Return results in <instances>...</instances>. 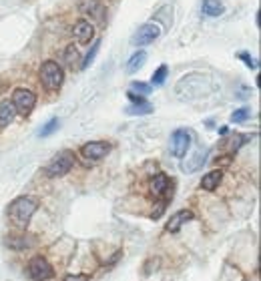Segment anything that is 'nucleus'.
<instances>
[{
	"label": "nucleus",
	"instance_id": "11",
	"mask_svg": "<svg viewBox=\"0 0 261 281\" xmlns=\"http://www.w3.org/2000/svg\"><path fill=\"white\" fill-rule=\"evenodd\" d=\"M151 193L155 197H165L167 199L171 193V181L165 173H155V177L151 179Z\"/></svg>",
	"mask_w": 261,
	"mask_h": 281
},
{
	"label": "nucleus",
	"instance_id": "2",
	"mask_svg": "<svg viewBox=\"0 0 261 281\" xmlns=\"http://www.w3.org/2000/svg\"><path fill=\"white\" fill-rule=\"evenodd\" d=\"M38 76H40V83H43V87L46 90H59L62 87V80H64V71L59 62L46 60L40 66Z\"/></svg>",
	"mask_w": 261,
	"mask_h": 281
},
{
	"label": "nucleus",
	"instance_id": "5",
	"mask_svg": "<svg viewBox=\"0 0 261 281\" xmlns=\"http://www.w3.org/2000/svg\"><path fill=\"white\" fill-rule=\"evenodd\" d=\"M12 104H15L18 115L29 117L34 109V104H36V95L31 89H16L15 92H12Z\"/></svg>",
	"mask_w": 261,
	"mask_h": 281
},
{
	"label": "nucleus",
	"instance_id": "3",
	"mask_svg": "<svg viewBox=\"0 0 261 281\" xmlns=\"http://www.w3.org/2000/svg\"><path fill=\"white\" fill-rule=\"evenodd\" d=\"M73 165H75V153L68 151V149H64V151H61V153L46 165L45 173H46L50 179H57V177L66 175V173H71Z\"/></svg>",
	"mask_w": 261,
	"mask_h": 281
},
{
	"label": "nucleus",
	"instance_id": "10",
	"mask_svg": "<svg viewBox=\"0 0 261 281\" xmlns=\"http://www.w3.org/2000/svg\"><path fill=\"white\" fill-rule=\"evenodd\" d=\"M73 34H75V38H77V43H78V44H87V43H91L92 36H94V26H92L89 20L80 18V20L75 22Z\"/></svg>",
	"mask_w": 261,
	"mask_h": 281
},
{
	"label": "nucleus",
	"instance_id": "24",
	"mask_svg": "<svg viewBox=\"0 0 261 281\" xmlns=\"http://www.w3.org/2000/svg\"><path fill=\"white\" fill-rule=\"evenodd\" d=\"M99 48H101V40H97V43L92 44V48L89 50V55L85 57V60H82V64H80V69H89V66H91V62L94 60V57H97Z\"/></svg>",
	"mask_w": 261,
	"mask_h": 281
},
{
	"label": "nucleus",
	"instance_id": "12",
	"mask_svg": "<svg viewBox=\"0 0 261 281\" xmlns=\"http://www.w3.org/2000/svg\"><path fill=\"white\" fill-rule=\"evenodd\" d=\"M205 161H207V149H199V151H195L191 157L183 159L181 169L185 173H195V171H199L205 165Z\"/></svg>",
	"mask_w": 261,
	"mask_h": 281
},
{
	"label": "nucleus",
	"instance_id": "23",
	"mask_svg": "<svg viewBox=\"0 0 261 281\" xmlns=\"http://www.w3.org/2000/svg\"><path fill=\"white\" fill-rule=\"evenodd\" d=\"M129 90L131 92H139L141 97H147V95H151V85L141 83V80H133L131 87H129Z\"/></svg>",
	"mask_w": 261,
	"mask_h": 281
},
{
	"label": "nucleus",
	"instance_id": "1",
	"mask_svg": "<svg viewBox=\"0 0 261 281\" xmlns=\"http://www.w3.org/2000/svg\"><path fill=\"white\" fill-rule=\"evenodd\" d=\"M36 209H38L36 199H32V197H16L8 207V217L15 221L16 227L24 229V227H29V223H31L32 215L36 213Z\"/></svg>",
	"mask_w": 261,
	"mask_h": 281
},
{
	"label": "nucleus",
	"instance_id": "17",
	"mask_svg": "<svg viewBox=\"0 0 261 281\" xmlns=\"http://www.w3.org/2000/svg\"><path fill=\"white\" fill-rule=\"evenodd\" d=\"M145 62H147V52H145V50H137L135 55L127 60V73H131V74L137 73Z\"/></svg>",
	"mask_w": 261,
	"mask_h": 281
},
{
	"label": "nucleus",
	"instance_id": "27",
	"mask_svg": "<svg viewBox=\"0 0 261 281\" xmlns=\"http://www.w3.org/2000/svg\"><path fill=\"white\" fill-rule=\"evenodd\" d=\"M62 281H89V275H85V273L82 275H66Z\"/></svg>",
	"mask_w": 261,
	"mask_h": 281
},
{
	"label": "nucleus",
	"instance_id": "15",
	"mask_svg": "<svg viewBox=\"0 0 261 281\" xmlns=\"http://www.w3.org/2000/svg\"><path fill=\"white\" fill-rule=\"evenodd\" d=\"M201 10H203V15L205 16H221L223 12H225V4L221 2V0H203L201 2Z\"/></svg>",
	"mask_w": 261,
	"mask_h": 281
},
{
	"label": "nucleus",
	"instance_id": "14",
	"mask_svg": "<svg viewBox=\"0 0 261 281\" xmlns=\"http://www.w3.org/2000/svg\"><path fill=\"white\" fill-rule=\"evenodd\" d=\"M221 179H223V171L221 169H215V171H209V173H205L203 175V179H201V189H205V191H215L217 187H219V183H221Z\"/></svg>",
	"mask_w": 261,
	"mask_h": 281
},
{
	"label": "nucleus",
	"instance_id": "4",
	"mask_svg": "<svg viewBox=\"0 0 261 281\" xmlns=\"http://www.w3.org/2000/svg\"><path fill=\"white\" fill-rule=\"evenodd\" d=\"M161 32H163V29L157 22H145V24L139 26V30L133 34L131 44L137 46V48H139V46H147L151 43H155V40L161 36Z\"/></svg>",
	"mask_w": 261,
	"mask_h": 281
},
{
	"label": "nucleus",
	"instance_id": "7",
	"mask_svg": "<svg viewBox=\"0 0 261 281\" xmlns=\"http://www.w3.org/2000/svg\"><path fill=\"white\" fill-rule=\"evenodd\" d=\"M189 147H191V133L187 129H177L169 141V149H171L173 157L183 159L189 151Z\"/></svg>",
	"mask_w": 261,
	"mask_h": 281
},
{
	"label": "nucleus",
	"instance_id": "16",
	"mask_svg": "<svg viewBox=\"0 0 261 281\" xmlns=\"http://www.w3.org/2000/svg\"><path fill=\"white\" fill-rule=\"evenodd\" d=\"M80 10L85 12V15H92V16H97L99 20H103V6L99 0H80Z\"/></svg>",
	"mask_w": 261,
	"mask_h": 281
},
{
	"label": "nucleus",
	"instance_id": "20",
	"mask_svg": "<svg viewBox=\"0 0 261 281\" xmlns=\"http://www.w3.org/2000/svg\"><path fill=\"white\" fill-rule=\"evenodd\" d=\"M167 73H169V66L167 64H161L159 69L153 73V76H151V85H155V87L165 85V80H167Z\"/></svg>",
	"mask_w": 261,
	"mask_h": 281
},
{
	"label": "nucleus",
	"instance_id": "8",
	"mask_svg": "<svg viewBox=\"0 0 261 281\" xmlns=\"http://www.w3.org/2000/svg\"><path fill=\"white\" fill-rule=\"evenodd\" d=\"M108 151H111V145L105 141H91L80 147V155L87 161H101L103 157L108 155Z\"/></svg>",
	"mask_w": 261,
	"mask_h": 281
},
{
	"label": "nucleus",
	"instance_id": "9",
	"mask_svg": "<svg viewBox=\"0 0 261 281\" xmlns=\"http://www.w3.org/2000/svg\"><path fill=\"white\" fill-rule=\"evenodd\" d=\"M195 215H193V211H189V209H181V211H177L171 215V219L167 221V225H165V229H167L169 233H177L181 229V227L189 221H193Z\"/></svg>",
	"mask_w": 261,
	"mask_h": 281
},
{
	"label": "nucleus",
	"instance_id": "13",
	"mask_svg": "<svg viewBox=\"0 0 261 281\" xmlns=\"http://www.w3.org/2000/svg\"><path fill=\"white\" fill-rule=\"evenodd\" d=\"M16 117V109L12 104L10 99L0 101V129H6L8 125H12V120Z\"/></svg>",
	"mask_w": 261,
	"mask_h": 281
},
{
	"label": "nucleus",
	"instance_id": "19",
	"mask_svg": "<svg viewBox=\"0 0 261 281\" xmlns=\"http://www.w3.org/2000/svg\"><path fill=\"white\" fill-rule=\"evenodd\" d=\"M125 113L127 115H151V113H153V104H151V103H139V104H129L127 106V109H125Z\"/></svg>",
	"mask_w": 261,
	"mask_h": 281
},
{
	"label": "nucleus",
	"instance_id": "18",
	"mask_svg": "<svg viewBox=\"0 0 261 281\" xmlns=\"http://www.w3.org/2000/svg\"><path fill=\"white\" fill-rule=\"evenodd\" d=\"M6 243H8V247H12V249L22 251V249L32 247V245H34V239L29 237V235H22V237H10V239L6 241Z\"/></svg>",
	"mask_w": 261,
	"mask_h": 281
},
{
	"label": "nucleus",
	"instance_id": "26",
	"mask_svg": "<svg viewBox=\"0 0 261 281\" xmlns=\"http://www.w3.org/2000/svg\"><path fill=\"white\" fill-rule=\"evenodd\" d=\"M237 57H239V59L245 62V66H249V69H257V66H259V64H257V60H255V59L249 55V52H239Z\"/></svg>",
	"mask_w": 261,
	"mask_h": 281
},
{
	"label": "nucleus",
	"instance_id": "21",
	"mask_svg": "<svg viewBox=\"0 0 261 281\" xmlns=\"http://www.w3.org/2000/svg\"><path fill=\"white\" fill-rule=\"evenodd\" d=\"M59 127H61V120H59V118H50L48 123H46V125H45L43 129L38 131V137H40V139H45V137H50L54 131H59Z\"/></svg>",
	"mask_w": 261,
	"mask_h": 281
},
{
	"label": "nucleus",
	"instance_id": "22",
	"mask_svg": "<svg viewBox=\"0 0 261 281\" xmlns=\"http://www.w3.org/2000/svg\"><path fill=\"white\" fill-rule=\"evenodd\" d=\"M251 117V109L249 106H241V109H235L231 113V123H243Z\"/></svg>",
	"mask_w": 261,
	"mask_h": 281
},
{
	"label": "nucleus",
	"instance_id": "6",
	"mask_svg": "<svg viewBox=\"0 0 261 281\" xmlns=\"http://www.w3.org/2000/svg\"><path fill=\"white\" fill-rule=\"evenodd\" d=\"M29 275L34 281H48L54 277V269L43 255H36L29 261Z\"/></svg>",
	"mask_w": 261,
	"mask_h": 281
},
{
	"label": "nucleus",
	"instance_id": "25",
	"mask_svg": "<svg viewBox=\"0 0 261 281\" xmlns=\"http://www.w3.org/2000/svg\"><path fill=\"white\" fill-rule=\"evenodd\" d=\"M77 60H78V52H77L75 44H68L66 50H64V62H66L68 66H75Z\"/></svg>",
	"mask_w": 261,
	"mask_h": 281
}]
</instances>
